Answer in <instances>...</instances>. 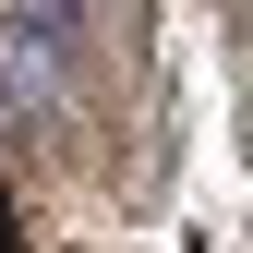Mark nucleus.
Wrapping results in <instances>:
<instances>
[{
    "label": "nucleus",
    "mask_w": 253,
    "mask_h": 253,
    "mask_svg": "<svg viewBox=\"0 0 253 253\" xmlns=\"http://www.w3.org/2000/svg\"><path fill=\"white\" fill-rule=\"evenodd\" d=\"M0 253H12V229H0Z\"/></svg>",
    "instance_id": "obj_1"
}]
</instances>
